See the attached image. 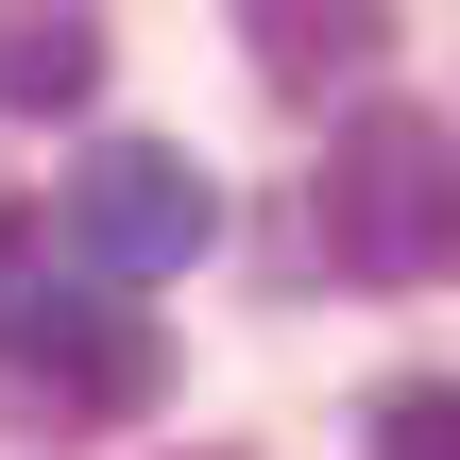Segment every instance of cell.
<instances>
[{
	"instance_id": "6da1fadb",
	"label": "cell",
	"mask_w": 460,
	"mask_h": 460,
	"mask_svg": "<svg viewBox=\"0 0 460 460\" xmlns=\"http://www.w3.org/2000/svg\"><path fill=\"white\" fill-rule=\"evenodd\" d=\"M307 222H324V273L341 290H444L460 273V119L427 102H358L307 171Z\"/></svg>"
},
{
	"instance_id": "7a4b0ae2",
	"label": "cell",
	"mask_w": 460,
	"mask_h": 460,
	"mask_svg": "<svg viewBox=\"0 0 460 460\" xmlns=\"http://www.w3.org/2000/svg\"><path fill=\"white\" fill-rule=\"evenodd\" d=\"M0 358H17V393L51 410V427H137L154 393H171V341H154V307L119 290V273H34V290H0Z\"/></svg>"
},
{
	"instance_id": "3957f363",
	"label": "cell",
	"mask_w": 460,
	"mask_h": 460,
	"mask_svg": "<svg viewBox=\"0 0 460 460\" xmlns=\"http://www.w3.org/2000/svg\"><path fill=\"white\" fill-rule=\"evenodd\" d=\"M222 239V188L171 154V137H102L85 171H68V256L85 273H188Z\"/></svg>"
},
{
	"instance_id": "277c9868",
	"label": "cell",
	"mask_w": 460,
	"mask_h": 460,
	"mask_svg": "<svg viewBox=\"0 0 460 460\" xmlns=\"http://www.w3.org/2000/svg\"><path fill=\"white\" fill-rule=\"evenodd\" d=\"M239 51H256L273 102H324V85H358L393 51V0H239Z\"/></svg>"
},
{
	"instance_id": "5b68a950",
	"label": "cell",
	"mask_w": 460,
	"mask_h": 460,
	"mask_svg": "<svg viewBox=\"0 0 460 460\" xmlns=\"http://www.w3.org/2000/svg\"><path fill=\"white\" fill-rule=\"evenodd\" d=\"M85 85H102V17H85V0H0V102L51 119V102H85Z\"/></svg>"
},
{
	"instance_id": "8992f818",
	"label": "cell",
	"mask_w": 460,
	"mask_h": 460,
	"mask_svg": "<svg viewBox=\"0 0 460 460\" xmlns=\"http://www.w3.org/2000/svg\"><path fill=\"white\" fill-rule=\"evenodd\" d=\"M358 444L376 460H460V376H393V393L358 410Z\"/></svg>"
}]
</instances>
